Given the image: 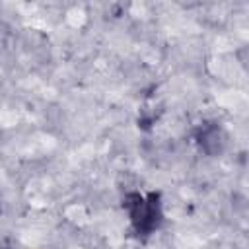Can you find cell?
<instances>
[{
  "label": "cell",
  "instance_id": "3",
  "mask_svg": "<svg viewBox=\"0 0 249 249\" xmlns=\"http://www.w3.org/2000/svg\"><path fill=\"white\" fill-rule=\"evenodd\" d=\"M0 249H12V247H4V245H0Z\"/></svg>",
  "mask_w": 249,
  "mask_h": 249
},
{
  "label": "cell",
  "instance_id": "2",
  "mask_svg": "<svg viewBox=\"0 0 249 249\" xmlns=\"http://www.w3.org/2000/svg\"><path fill=\"white\" fill-rule=\"evenodd\" d=\"M195 140L200 146V150H204L206 154H210V144H212V152L218 150V142H220V126L216 124H198L195 130Z\"/></svg>",
  "mask_w": 249,
  "mask_h": 249
},
{
  "label": "cell",
  "instance_id": "1",
  "mask_svg": "<svg viewBox=\"0 0 249 249\" xmlns=\"http://www.w3.org/2000/svg\"><path fill=\"white\" fill-rule=\"evenodd\" d=\"M123 208L128 216L130 231L140 241L150 239L163 226V200L158 191H128L123 195Z\"/></svg>",
  "mask_w": 249,
  "mask_h": 249
}]
</instances>
